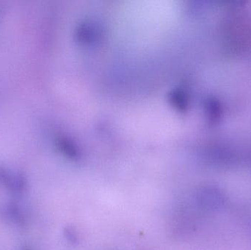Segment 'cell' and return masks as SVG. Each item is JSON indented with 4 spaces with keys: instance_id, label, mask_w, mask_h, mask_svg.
<instances>
[{
    "instance_id": "6da1fadb",
    "label": "cell",
    "mask_w": 251,
    "mask_h": 250,
    "mask_svg": "<svg viewBox=\"0 0 251 250\" xmlns=\"http://www.w3.org/2000/svg\"><path fill=\"white\" fill-rule=\"evenodd\" d=\"M0 181L11 190L22 191L26 186V182L22 176L5 170H0Z\"/></svg>"
}]
</instances>
